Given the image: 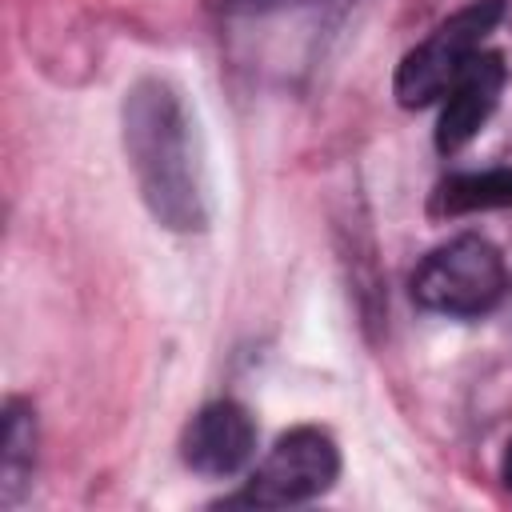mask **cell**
<instances>
[{
  "mask_svg": "<svg viewBox=\"0 0 512 512\" xmlns=\"http://www.w3.org/2000/svg\"><path fill=\"white\" fill-rule=\"evenodd\" d=\"M0 504L12 508L24 492L36 464V416L24 400L4 404V440H0Z\"/></svg>",
  "mask_w": 512,
  "mask_h": 512,
  "instance_id": "ba28073f",
  "label": "cell"
},
{
  "mask_svg": "<svg viewBox=\"0 0 512 512\" xmlns=\"http://www.w3.org/2000/svg\"><path fill=\"white\" fill-rule=\"evenodd\" d=\"M484 208H512V168H484V172H456L440 180L432 196V216H460Z\"/></svg>",
  "mask_w": 512,
  "mask_h": 512,
  "instance_id": "52a82bcc",
  "label": "cell"
},
{
  "mask_svg": "<svg viewBox=\"0 0 512 512\" xmlns=\"http://www.w3.org/2000/svg\"><path fill=\"white\" fill-rule=\"evenodd\" d=\"M508 292V268L492 240L464 232L432 248L412 272V300L440 316H484Z\"/></svg>",
  "mask_w": 512,
  "mask_h": 512,
  "instance_id": "7a4b0ae2",
  "label": "cell"
},
{
  "mask_svg": "<svg viewBox=\"0 0 512 512\" xmlns=\"http://www.w3.org/2000/svg\"><path fill=\"white\" fill-rule=\"evenodd\" d=\"M340 476V448L324 428H288L228 504L292 508L324 496Z\"/></svg>",
  "mask_w": 512,
  "mask_h": 512,
  "instance_id": "277c9868",
  "label": "cell"
},
{
  "mask_svg": "<svg viewBox=\"0 0 512 512\" xmlns=\"http://www.w3.org/2000/svg\"><path fill=\"white\" fill-rule=\"evenodd\" d=\"M504 80H508V68H504V56L500 52H476L460 76L448 84V92L440 96L444 108H440V120H436V148L444 156L460 152L484 124L488 116L496 112L500 104V92H504Z\"/></svg>",
  "mask_w": 512,
  "mask_h": 512,
  "instance_id": "8992f818",
  "label": "cell"
},
{
  "mask_svg": "<svg viewBox=\"0 0 512 512\" xmlns=\"http://www.w3.org/2000/svg\"><path fill=\"white\" fill-rule=\"evenodd\" d=\"M124 152L148 212L176 232H200L208 224L204 172L196 132L180 92L168 80L144 76L124 92Z\"/></svg>",
  "mask_w": 512,
  "mask_h": 512,
  "instance_id": "6da1fadb",
  "label": "cell"
},
{
  "mask_svg": "<svg viewBox=\"0 0 512 512\" xmlns=\"http://www.w3.org/2000/svg\"><path fill=\"white\" fill-rule=\"evenodd\" d=\"M204 4L220 16H264V12H280L292 4H308V0H204Z\"/></svg>",
  "mask_w": 512,
  "mask_h": 512,
  "instance_id": "9c48e42d",
  "label": "cell"
},
{
  "mask_svg": "<svg viewBox=\"0 0 512 512\" xmlns=\"http://www.w3.org/2000/svg\"><path fill=\"white\" fill-rule=\"evenodd\" d=\"M504 484H508V492H512V444H508V452H504Z\"/></svg>",
  "mask_w": 512,
  "mask_h": 512,
  "instance_id": "30bf717a",
  "label": "cell"
},
{
  "mask_svg": "<svg viewBox=\"0 0 512 512\" xmlns=\"http://www.w3.org/2000/svg\"><path fill=\"white\" fill-rule=\"evenodd\" d=\"M252 452H256V420L236 400L204 404L180 436V456L200 476H232L252 460Z\"/></svg>",
  "mask_w": 512,
  "mask_h": 512,
  "instance_id": "5b68a950",
  "label": "cell"
},
{
  "mask_svg": "<svg viewBox=\"0 0 512 512\" xmlns=\"http://www.w3.org/2000/svg\"><path fill=\"white\" fill-rule=\"evenodd\" d=\"M504 8H508V0H468L460 12H452L448 20H440L396 64V80H392L396 100L404 108L436 104L448 92V84L460 76V68L480 52L484 36L500 24Z\"/></svg>",
  "mask_w": 512,
  "mask_h": 512,
  "instance_id": "3957f363",
  "label": "cell"
}]
</instances>
